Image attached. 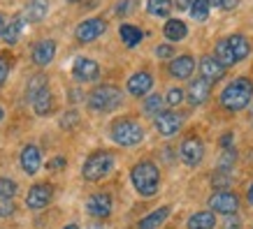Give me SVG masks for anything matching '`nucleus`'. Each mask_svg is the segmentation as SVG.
<instances>
[{
  "label": "nucleus",
  "instance_id": "1",
  "mask_svg": "<svg viewBox=\"0 0 253 229\" xmlns=\"http://www.w3.org/2000/svg\"><path fill=\"white\" fill-rule=\"evenodd\" d=\"M251 98H253L251 79H246V76H237V79H232L230 84L223 88L221 107L225 109V111H242L244 107H249Z\"/></svg>",
  "mask_w": 253,
  "mask_h": 229
},
{
  "label": "nucleus",
  "instance_id": "2",
  "mask_svg": "<svg viewBox=\"0 0 253 229\" xmlns=\"http://www.w3.org/2000/svg\"><path fill=\"white\" fill-rule=\"evenodd\" d=\"M130 181L139 197H154L161 188V171L151 160H142L132 167Z\"/></svg>",
  "mask_w": 253,
  "mask_h": 229
},
{
  "label": "nucleus",
  "instance_id": "3",
  "mask_svg": "<svg viewBox=\"0 0 253 229\" xmlns=\"http://www.w3.org/2000/svg\"><path fill=\"white\" fill-rule=\"evenodd\" d=\"M112 169H114V155L107 151H95L86 158L84 167H82V176H84L86 181L95 183V181L107 178L112 174Z\"/></svg>",
  "mask_w": 253,
  "mask_h": 229
},
{
  "label": "nucleus",
  "instance_id": "4",
  "mask_svg": "<svg viewBox=\"0 0 253 229\" xmlns=\"http://www.w3.org/2000/svg\"><path fill=\"white\" fill-rule=\"evenodd\" d=\"M109 137L119 146H137L144 139V128L132 118H121L114 121V125L109 128Z\"/></svg>",
  "mask_w": 253,
  "mask_h": 229
},
{
  "label": "nucleus",
  "instance_id": "5",
  "mask_svg": "<svg viewBox=\"0 0 253 229\" xmlns=\"http://www.w3.org/2000/svg\"><path fill=\"white\" fill-rule=\"evenodd\" d=\"M123 95L116 86H98L95 91H91L88 95V109L91 111H98V114H107V111H114V109L121 107Z\"/></svg>",
  "mask_w": 253,
  "mask_h": 229
},
{
  "label": "nucleus",
  "instance_id": "6",
  "mask_svg": "<svg viewBox=\"0 0 253 229\" xmlns=\"http://www.w3.org/2000/svg\"><path fill=\"white\" fill-rule=\"evenodd\" d=\"M179 158L184 162L186 167H198L200 162L205 160V144H202V139L191 134V137H186L179 146Z\"/></svg>",
  "mask_w": 253,
  "mask_h": 229
},
{
  "label": "nucleus",
  "instance_id": "7",
  "mask_svg": "<svg viewBox=\"0 0 253 229\" xmlns=\"http://www.w3.org/2000/svg\"><path fill=\"white\" fill-rule=\"evenodd\" d=\"M209 208L214 213H223V215H235L239 208V197L235 192L230 190H221V192H214L209 197Z\"/></svg>",
  "mask_w": 253,
  "mask_h": 229
},
{
  "label": "nucleus",
  "instance_id": "8",
  "mask_svg": "<svg viewBox=\"0 0 253 229\" xmlns=\"http://www.w3.org/2000/svg\"><path fill=\"white\" fill-rule=\"evenodd\" d=\"M54 197V188L49 183H38L28 190V197H26V206L31 211H42V208L49 206V201Z\"/></svg>",
  "mask_w": 253,
  "mask_h": 229
},
{
  "label": "nucleus",
  "instance_id": "9",
  "mask_svg": "<svg viewBox=\"0 0 253 229\" xmlns=\"http://www.w3.org/2000/svg\"><path fill=\"white\" fill-rule=\"evenodd\" d=\"M105 31H107L105 19H88V21L79 23L75 35H77V42H82V44H91V42H95Z\"/></svg>",
  "mask_w": 253,
  "mask_h": 229
},
{
  "label": "nucleus",
  "instance_id": "10",
  "mask_svg": "<svg viewBox=\"0 0 253 229\" xmlns=\"http://www.w3.org/2000/svg\"><path fill=\"white\" fill-rule=\"evenodd\" d=\"M184 125V116L176 114V111H161L156 116V130L161 132L163 137H172L181 130Z\"/></svg>",
  "mask_w": 253,
  "mask_h": 229
},
{
  "label": "nucleus",
  "instance_id": "11",
  "mask_svg": "<svg viewBox=\"0 0 253 229\" xmlns=\"http://www.w3.org/2000/svg\"><path fill=\"white\" fill-rule=\"evenodd\" d=\"M225 65H223L216 56H205L202 61H200V74H202V79L205 81H209V84H216L218 79H223L225 76Z\"/></svg>",
  "mask_w": 253,
  "mask_h": 229
},
{
  "label": "nucleus",
  "instance_id": "12",
  "mask_svg": "<svg viewBox=\"0 0 253 229\" xmlns=\"http://www.w3.org/2000/svg\"><path fill=\"white\" fill-rule=\"evenodd\" d=\"M186 95H188V102H191L193 107H202V104L211 98V84L205 81L202 76H200V79H191Z\"/></svg>",
  "mask_w": 253,
  "mask_h": 229
},
{
  "label": "nucleus",
  "instance_id": "13",
  "mask_svg": "<svg viewBox=\"0 0 253 229\" xmlns=\"http://www.w3.org/2000/svg\"><path fill=\"white\" fill-rule=\"evenodd\" d=\"M72 74L77 81L86 84V81H95L100 74V67L98 63L91 61V58H77V61L72 63Z\"/></svg>",
  "mask_w": 253,
  "mask_h": 229
},
{
  "label": "nucleus",
  "instance_id": "14",
  "mask_svg": "<svg viewBox=\"0 0 253 229\" xmlns=\"http://www.w3.org/2000/svg\"><path fill=\"white\" fill-rule=\"evenodd\" d=\"M86 211L93 218H107L112 213V197H109L107 192H95L86 201Z\"/></svg>",
  "mask_w": 253,
  "mask_h": 229
},
{
  "label": "nucleus",
  "instance_id": "15",
  "mask_svg": "<svg viewBox=\"0 0 253 229\" xmlns=\"http://www.w3.org/2000/svg\"><path fill=\"white\" fill-rule=\"evenodd\" d=\"M40 167H42V153H40L38 146H23V151H21V169L26 171L28 176L33 174H38Z\"/></svg>",
  "mask_w": 253,
  "mask_h": 229
},
{
  "label": "nucleus",
  "instance_id": "16",
  "mask_svg": "<svg viewBox=\"0 0 253 229\" xmlns=\"http://www.w3.org/2000/svg\"><path fill=\"white\" fill-rule=\"evenodd\" d=\"M151 86H154V76L149 74V72H135L128 79V93H130L132 98L146 95V93L151 91Z\"/></svg>",
  "mask_w": 253,
  "mask_h": 229
},
{
  "label": "nucleus",
  "instance_id": "17",
  "mask_svg": "<svg viewBox=\"0 0 253 229\" xmlns=\"http://www.w3.org/2000/svg\"><path fill=\"white\" fill-rule=\"evenodd\" d=\"M56 56V42L54 39H42L38 44L33 46V63L40 65V67H44L49 63L54 61Z\"/></svg>",
  "mask_w": 253,
  "mask_h": 229
},
{
  "label": "nucleus",
  "instance_id": "18",
  "mask_svg": "<svg viewBox=\"0 0 253 229\" xmlns=\"http://www.w3.org/2000/svg\"><path fill=\"white\" fill-rule=\"evenodd\" d=\"M193 69H195V61L191 56H176L169 63V74L174 79H188L193 74Z\"/></svg>",
  "mask_w": 253,
  "mask_h": 229
},
{
  "label": "nucleus",
  "instance_id": "19",
  "mask_svg": "<svg viewBox=\"0 0 253 229\" xmlns=\"http://www.w3.org/2000/svg\"><path fill=\"white\" fill-rule=\"evenodd\" d=\"M225 42H228V46H230V51H232V56L237 58V63L239 61H244L246 56L251 54V44H249V39L244 37V35H230V37H225Z\"/></svg>",
  "mask_w": 253,
  "mask_h": 229
},
{
  "label": "nucleus",
  "instance_id": "20",
  "mask_svg": "<svg viewBox=\"0 0 253 229\" xmlns=\"http://www.w3.org/2000/svg\"><path fill=\"white\" fill-rule=\"evenodd\" d=\"M168 218H169V206H161V208H156L154 213H149L146 218H142L137 229H158Z\"/></svg>",
  "mask_w": 253,
  "mask_h": 229
},
{
  "label": "nucleus",
  "instance_id": "21",
  "mask_svg": "<svg viewBox=\"0 0 253 229\" xmlns=\"http://www.w3.org/2000/svg\"><path fill=\"white\" fill-rule=\"evenodd\" d=\"M188 229H214L216 227V213L214 211H200V213L188 218Z\"/></svg>",
  "mask_w": 253,
  "mask_h": 229
},
{
  "label": "nucleus",
  "instance_id": "22",
  "mask_svg": "<svg viewBox=\"0 0 253 229\" xmlns=\"http://www.w3.org/2000/svg\"><path fill=\"white\" fill-rule=\"evenodd\" d=\"M21 31H23V16H14L9 23H5V28H2V42H7V44H16L19 37H21Z\"/></svg>",
  "mask_w": 253,
  "mask_h": 229
},
{
  "label": "nucleus",
  "instance_id": "23",
  "mask_svg": "<svg viewBox=\"0 0 253 229\" xmlns=\"http://www.w3.org/2000/svg\"><path fill=\"white\" fill-rule=\"evenodd\" d=\"M31 104H33V109H35V114H38V116L51 114V109H54V98H51L49 88H44L42 93H38V95L33 98Z\"/></svg>",
  "mask_w": 253,
  "mask_h": 229
},
{
  "label": "nucleus",
  "instance_id": "24",
  "mask_svg": "<svg viewBox=\"0 0 253 229\" xmlns=\"http://www.w3.org/2000/svg\"><path fill=\"white\" fill-rule=\"evenodd\" d=\"M163 33H165V37H168L169 42H181V39L188 35V28H186L184 21H179V19H169V21L165 23Z\"/></svg>",
  "mask_w": 253,
  "mask_h": 229
},
{
  "label": "nucleus",
  "instance_id": "25",
  "mask_svg": "<svg viewBox=\"0 0 253 229\" xmlns=\"http://www.w3.org/2000/svg\"><path fill=\"white\" fill-rule=\"evenodd\" d=\"M49 12V0H31L26 5V19L28 21H42Z\"/></svg>",
  "mask_w": 253,
  "mask_h": 229
},
{
  "label": "nucleus",
  "instance_id": "26",
  "mask_svg": "<svg viewBox=\"0 0 253 229\" xmlns=\"http://www.w3.org/2000/svg\"><path fill=\"white\" fill-rule=\"evenodd\" d=\"M119 33H121L123 44L130 46V49H132V46H137L139 42H142V37H144V33L139 31L137 26H130V23H123L121 31H119Z\"/></svg>",
  "mask_w": 253,
  "mask_h": 229
},
{
  "label": "nucleus",
  "instance_id": "27",
  "mask_svg": "<svg viewBox=\"0 0 253 229\" xmlns=\"http://www.w3.org/2000/svg\"><path fill=\"white\" fill-rule=\"evenodd\" d=\"M214 56L218 58V61L225 65V67H230V65H237V58L232 56V51H230V46H228V42L225 39H221L218 44H216V51H214Z\"/></svg>",
  "mask_w": 253,
  "mask_h": 229
},
{
  "label": "nucleus",
  "instance_id": "28",
  "mask_svg": "<svg viewBox=\"0 0 253 229\" xmlns=\"http://www.w3.org/2000/svg\"><path fill=\"white\" fill-rule=\"evenodd\" d=\"M172 9V0H149L146 2V12L151 16H168Z\"/></svg>",
  "mask_w": 253,
  "mask_h": 229
},
{
  "label": "nucleus",
  "instance_id": "29",
  "mask_svg": "<svg viewBox=\"0 0 253 229\" xmlns=\"http://www.w3.org/2000/svg\"><path fill=\"white\" fill-rule=\"evenodd\" d=\"M209 0H193V5L188 7V12H191V16L195 19V21H207L209 16Z\"/></svg>",
  "mask_w": 253,
  "mask_h": 229
},
{
  "label": "nucleus",
  "instance_id": "30",
  "mask_svg": "<svg viewBox=\"0 0 253 229\" xmlns=\"http://www.w3.org/2000/svg\"><path fill=\"white\" fill-rule=\"evenodd\" d=\"M44 88H46V76H42V74L33 76L31 81H28V88H26V99L33 102V98H35L38 93H42Z\"/></svg>",
  "mask_w": 253,
  "mask_h": 229
},
{
  "label": "nucleus",
  "instance_id": "31",
  "mask_svg": "<svg viewBox=\"0 0 253 229\" xmlns=\"http://www.w3.org/2000/svg\"><path fill=\"white\" fill-rule=\"evenodd\" d=\"M16 195V183L12 178H0V201H12Z\"/></svg>",
  "mask_w": 253,
  "mask_h": 229
},
{
  "label": "nucleus",
  "instance_id": "32",
  "mask_svg": "<svg viewBox=\"0 0 253 229\" xmlns=\"http://www.w3.org/2000/svg\"><path fill=\"white\" fill-rule=\"evenodd\" d=\"M163 104H165V99L161 95H151V98L144 99V111L149 116H158L163 111Z\"/></svg>",
  "mask_w": 253,
  "mask_h": 229
},
{
  "label": "nucleus",
  "instance_id": "33",
  "mask_svg": "<svg viewBox=\"0 0 253 229\" xmlns=\"http://www.w3.org/2000/svg\"><path fill=\"white\" fill-rule=\"evenodd\" d=\"M184 98H186V93L181 91V88H169L168 91V95H165V104H169V107H176V104H181L184 102Z\"/></svg>",
  "mask_w": 253,
  "mask_h": 229
},
{
  "label": "nucleus",
  "instance_id": "34",
  "mask_svg": "<svg viewBox=\"0 0 253 229\" xmlns=\"http://www.w3.org/2000/svg\"><path fill=\"white\" fill-rule=\"evenodd\" d=\"M232 162H235V151H232V148H228V151L223 153V158H221V171H225V174H228V169L232 167Z\"/></svg>",
  "mask_w": 253,
  "mask_h": 229
},
{
  "label": "nucleus",
  "instance_id": "35",
  "mask_svg": "<svg viewBox=\"0 0 253 229\" xmlns=\"http://www.w3.org/2000/svg\"><path fill=\"white\" fill-rule=\"evenodd\" d=\"M79 121V114H75V111H68V114L61 118V128H65V130H70L75 123Z\"/></svg>",
  "mask_w": 253,
  "mask_h": 229
},
{
  "label": "nucleus",
  "instance_id": "36",
  "mask_svg": "<svg viewBox=\"0 0 253 229\" xmlns=\"http://www.w3.org/2000/svg\"><path fill=\"white\" fill-rule=\"evenodd\" d=\"M65 164H68V160H65V158H54V160H49L46 169H49V171H58V169H63Z\"/></svg>",
  "mask_w": 253,
  "mask_h": 229
},
{
  "label": "nucleus",
  "instance_id": "37",
  "mask_svg": "<svg viewBox=\"0 0 253 229\" xmlns=\"http://www.w3.org/2000/svg\"><path fill=\"white\" fill-rule=\"evenodd\" d=\"M235 2H237V0H209V5L221 7V9H232L235 7Z\"/></svg>",
  "mask_w": 253,
  "mask_h": 229
},
{
  "label": "nucleus",
  "instance_id": "38",
  "mask_svg": "<svg viewBox=\"0 0 253 229\" xmlns=\"http://www.w3.org/2000/svg\"><path fill=\"white\" fill-rule=\"evenodd\" d=\"M156 56H158V58H172V56H174V51H172V46H169V44H163V46H158V49H156Z\"/></svg>",
  "mask_w": 253,
  "mask_h": 229
},
{
  "label": "nucleus",
  "instance_id": "39",
  "mask_svg": "<svg viewBox=\"0 0 253 229\" xmlns=\"http://www.w3.org/2000/svg\"><path fill=\"white\" fill-rule=\"evenodd\" d=\"M14 213V204L12 201H0V218H7Z\"/></svg>",
  "mask_w": 253,
  "mask_h": 229
},
{
  "label": "nucleus",
  "instance_id": "40",
  "mask_svg": "<svg viewBox=\"0 0 253 229\" xmlns=\"http://www.w3.org/2000/svg\"><path fill=\"white\" fill-rule=\"evenodd\" d=\"M7 74H9L7 63H5V61H2V58H0V86L5 84V81H7Z\"/></svg>",
  "mask_w": 253,
  "mask_h": 229
},
{
  "label": "nucleus",
  "instance_id": "41",
  "mask_svg": "<svg viewBox=\"0 0 253 229\" xmlns=\"http://www.w3.org/2000/svg\"><path fill=\"white\" fill-rule=\"evenodd\" d=\"M130 9H132V2L130 0H123V2H119V7H116V14H126Z\"/></svg>",
  "mask_w": 253,
  "mask_h": 229
},
{
  "label": "nucleus",
  "instance_id": "42",
  "mask_svg": "<svg viewBox=\"0 0 253 229\" xmlns=\"http://www.w3.org/2000/svg\"><path fill=\"white\" fill-rule=\"evenodd\" d=\"M232 141H235V137H232V132H225V134L221 137V146L225 148V151H228V148L232 146Z\"/></svg>",
  "mask_w": 253,
  "mask_h": 229
},
{
  "label": "nucleus",
  "instance_id": "43",
  "mask_svg": "<svg viewBox=\"0 0 253 229\" xmlns=\"http://www.w3.org/2000/svg\"><path fill=\"white\" fill-rule=\"evenodd\" d=\"M223 229H242V222H239V218H228Z\"/></svg>",
  "mask_w": 253,
  "mask_h": 229
},
{
  "label": "nucleus",
  "instance_id": "44",
  "mask_svg": "<svg viewBox=\"0 0 253 229\" xmlns=\"http://www.w3.org/2000/svg\"><path fill=\"white\" fill-rule=\"evenodd\" d=\"M193 5V0H176V7L179 9H188Z\"/></svg>",
  "mask_w": 253,
  "mask_h": 229
},
{
  "label": "nucleus",
  "instance_id": "45",
  "mask_svg": "<svg viewBox=\"0 0 253 229\" xmlns=\"http://www.w3.org/2000/svg\"><path fill=\"white\" fill-rule=\"evenodd\" d=\"M246 201H249V204L253 206V183H251V188L246 190Z\"/></svg>",
  "mask_w": 253,
  "mask_h": 229
},
{
  "label": "nucleus",
  "instance_id": "46",
  "mask_svg": "<svg viewBox=\"0 0 253 229\" xmlns=\"http://www.w3.org/2000/svg\"><path fill=\"white\" fill-rule=\"evenodd\" d=\"M2 28H5V19H2V14H0V35H2Z\"/></svg>",
  "mask_w": 253,
  "mask_h": 229
},
{
  "label": "nucleus",
  "instance_id": "47",
  "mask_svg": "<svg viewBox=\"0 0 253 229\" xmlns=\"http://www.w3.org/2000/svg\"><path fill=\"white\" fill-rule=\"evenodd\" d=\"M63 229H79V225H75V222H72V225H68V227H63Z\"/></svg>",
  "mask_w": 253,
  "mask_h": 229
},
{
  "label": "nucleus",
  "instance_id": "48",
  "mask_svg": "<svg viewBox=\"0 0 253 229\" xmlns=\"http://www.w3.org/2000/svg\"><path fill=\"white\" fill-rule=\"evenodd\" d=\"M2 116H5V111H2V107H0V121H2Z\"/></svg>",
  "mask_w": 253,
  "mask_h": 229
},
{
  "label": "nucleus",
  "instance_id": "49",
  "mask_svg": "<svg viewBox=\"0 0 253 229\" xmlns=\"http://www.w3.org/2000/svg\"><path fill=\"white\" fill-rule=\"evenodd\" d=\"M93 229H100V225H93Z\"/></svg>",
  "mask_w": 253,
  "mask_h": 229
},
{
  "label": "nucleus",
  "instance_id": "50",
  "mask_svg": "<svg viewBox=\"0 0 253 229\" xmlns=\"http://www.w3.org/2000/svg\"><path fill=\"white\" fill-rule=\"evenodd\" d=\"M251 125H253V111H251Z\"/></svg>",
  "mask_w": 253,
  "mask_h": 229
},
{
  "label": "nucleus",
  "instance_id": "51",
  "mask_svg": "<svg viewBox=\"0 0 253 229\" xmlns=\"http://www.w3.org/2000/svg\"><path fill=\"white\" fill-rule=\"evenodd\" d=\"M70 2H77V0H70Z\"/></svg>",
  "mask_w": 253,
  "mask_h": 229
}]
</instances>
